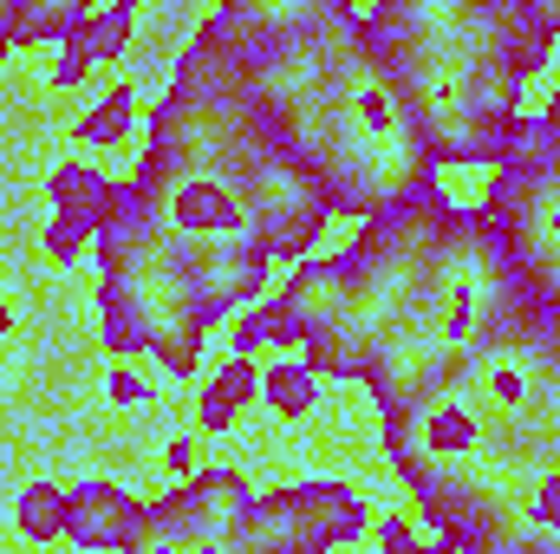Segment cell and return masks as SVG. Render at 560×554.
Wrapping results in <instances>:
<instances>
[{
  "label": "cell",
  "mask_w": 560,
  "mask_h": 554,
  "mask_svg": "<svg viewBox=\"0 0 560 554\" xmlns=\"http://www.w3.org/2000/svg\"><path fill=\"white\" fill-rule=\"evenodd\" d=\"M105 392H112V405H125V412H138V405H150V399H156L138 359H131V366H112V372H105Z\"/></svg>",
  "instance_id": "obj_21"
},
{
  "label": "cell",
  "mask_w": 560,
  "mask_h": 554,
  "mask_svg": "<svg viewBox=\"0 0 560 554\" xmlns=\"http://www.w3.org/2000/svg\"><path fill=\"white\" fill-rule=\"evenodd\" d=\"M385 509L352 476H293L255 489L235 554H359L378 535Z\"/></svg>",
  "instance_id": "obj_4"
},
{
  "label": "cell",
  "mask_w": 560,
  "mask_h": 554,
  "mask_svg": "<svg viewBox=\"0 0 560 554\" xmlns=\"http://www.w3.org/2000/svg\"><path fill=\"white\" fill-rule=\"evenodd\" d=\"M372 554H450V549H436V542H423L418 529H411V516H398V509H385V522H378V535H372Z\"/></svg>",
  "instance_id": "obj_20"
},
{
  "label": "cell",
  "mask_w": 560,
  "mask_h": 554,
  "mask_svg": "<svg viewBox=\"0 0 560 554\" xmlns=\"http://www.w3.org/2000/svg\"><path fill=\"white\" fill-rule=\"evenodd\" d=\"M156 470H163V483H189V476L202 470V437H196V430H176V437H163V450H156Z\"/></svg>",
  "instance_id": "obj_19"
},
{
  "label": "cell",
  "mask_w": 560,
  "mask_h": 554,
  "mask_svg": "<svg viewBox=\"0 0 560 554\" xmlns=\"http://www.w3.org/2000/svg\"><path fill=\"white\" fill-rule=\"evenodd\" d=\"M0 333H13V300H0Z\"/></svg>",
  "instance_id": "obj_25"
},
{
  "label": "cell",
  "mask_w": 560,
  "mask_h": 554,
  "mask_svg": "<svg viewBox=\"0 0 560 554\" xmlns=\"http://www.w3.org/2000/svg\"><path fill=\"white\" fill-rule=\"evenodd\" d=\"M319 405H326V379L300 353L261 359V412L275 417V424H313Z\"/></svg>",
  "instance_id": "obj_12"
},
{
  "label": "cell",
  "mask_w": 560,
  "mask_h": 554,
  "mask_svg": "<svg viewBox=\"0 0 560 554\" xmlns=\"http://www.w3.org/2000/svg\"><path fill=\"white\" fill-rule=\"evenodd\" d=\"M280 300L293 307V326H300V346H326L339 326H346V300H352V235L319 255H306L300 268L280 275Z\"/></svg>",
  "instance_id": "obj_7"
},
{
  "label": "cell",
  "mask_w": 560,
  "mask_h": 554,
  "mask_svg": "<svg viewBox=\"0 0 560 554\" xmlns=\"http://www.w3.org/2000/svg\"><path fill=\"white\" fill-rule=\"evenodd\" d=\"M143 118H150V105H143L138 72H112L92 92V105L72 118V150H98V157H118V170H131L143 143Z\"/></svg>",
  "instance_id": "obj_10"
},
{
  "label": "cell",
  "mask_w": 560,
  "mask_h": 554,
  "mask_svg": "<svg viewBox=\"0 0 560 554\" xmlns=\"http://www.w3.org/2000/svg\"><path fill=\"white\" fill-rule=\"evenodd\" d=\"M92 280H105L131 307V320H138V333H143V359L176 392H196V379H202V366H209V353L222 339V320L209 313L189 262L143 222L138 209L125 216V229L98 235Z\"/></svg>",
  "instance_id": "obj_3"
},
{
  "label": "cell",
  "mask_w": 560,
  "mask_h": 554,
  "mask_svg": "<svg viewBox=\"0 0 560 554\" xmlns=\"http://www.w3.org/2000/svg\"><path fill=\"white\" fill-rule=\"evenodd\" d=\"M535 516H541V529H555V535H560V470L535 489Z\"/></svg>",
  "instance_id": "obj_23"
},
{
  "label": "cell",
  "mask_w": 560,
  "mask_h": 554,
  "mask_svg": "<svg viewBox=\"0 0 560 554\" xmlns=\"http://www.w3.org/2000/svg\"><path fill=\"white\" fill-rule=\"evenodd\" d=\"M255 405H261V359L215 346L209 366H202V379H196V392H189V430L202 443H229L248 424Z\"/></svg>",
  "instance_id": "obj_9"
},
{
  "label": "cell",
  "mask_w": 560,
  "mask_h": 554,
  "mask_svg": "<svg viewBox=\"0 0 560 554\" xmlns=\"http://www.w3.org/2000/svg\"><path fill=\"white\" fill-rule=\"evenodd\" d=\"M39 249H46V262L52 268H79L98 242L79 229V222H66V216H46V229H39Z\"/></svg>",
  "instance_id": "obj_18"
},
{
  "label": "cell",
  "mask_w": 560,
  "mask_h": 554,
  "mask_svg": "<svg viewBox=\"0 0 560 554\" xmlns=\"http://www.w3.org/2000/svg\"><path fill=\"white\" fill-rule=\"evenodd\" d=\"M476 320H482V275L463 262V268H450V280H443V300H436V346H443V353L469 346Z\"/></svg>",
  "instance_id": "obj_15"
},
{
  "label": "cell",
  "mask_w": 560,
  "mask_h": 554,
  "mask_svg": "<svg viewBox=\"0 0 560 554\" xmlns=\"http://www.w3.org/2000/svg\"><path fill=\"white\" fill-rule=\"evenodd\" d=\"M150 529V503L125 489L118 476H85L72 483L66 503V549L72 554H138Z\"/></svg>",
  "instance_id": "obj_6"
},
{
  "label": "cell",
  "mask_w": 560,
  "mask_h": 554,
  "mask_svg": "<svg viewBox=\"0 0 560 554\" xmlns=\"http://www.w3.org/2000/svg\"><path fill=\"white\" fill-rule=\"evenodd\" d=\"M66 503H72V489L52 476H33L13 496V529H20V542H33V554L66 549Z\"/></svg>",
  "instance_id": "obj_14"
},
{
  "label": "cell",
  "mask_w": 560,
  "mask_h": 554,
  "mask_svg": "<svg viewBox=\"0 0 560 554\" xmlns=\"http://www.w3.org/2000/svg\"><path fill=\"white\" fill-rule=\"evenodd\" d=\"M489 399H495L502 412H515V405L528 399V379H522L515 366H495V372H489Z\"/></svg>",
  "instance_id": "obj_22"
},
{
  "label": "cell",
  "mask_w": 560,
  "mask_h": 554,
  "mask_svg": "<svg viewBox=\"0 0 560 554\" xmlns=\"http://www.w3.org/2000/svg\"><path fill=\"white\" fill-rule=\"evenodd\" d=\"M255 92L319 176L332 216H398L430 203V150L359 7H222Z\"/></svg>",
  "instance_id": "obj_1"
},
{
  "label": "cell",
  "mask_w": 560,
  "mask_h": 554,
  "mask_svg": "<svg viewBox=\"0 0 560 554\" xmlns=\"http://www.w3.org/2000/svg\"><path fill=\"white\" fill-rule=\"evenodd\" d=\"M548 229H555V242H560V216H548Z\"/></svg>",
  "instance_id": "obj_26"
},
{
  "label": "cell",
  "mask_w": 560,
  "mask_h": 554,
  "mask_svg": "<svg viewBox=\"0 0 560 554\" xmlns=\"http://www.w3.org/2000/svg\"><path fill=\"white\" fill-rule=\"evenodd\" d=\"M365 20L430 157L443 163L509 157V143L528 131L522 118L528 99L495 72L482 7H378Z\"/></svg>",
  "instance_id": "obj_2"
},
{
  "label": "cell",
  "mask_w": 560,
  "mask_h": 554,
  "mask_svg": "<svg viewBox=\"0 0 560 554\" xmlns=\"http://www.w3.org/2000/svg\"><path fill=\"white\" fill-rule=\"evenodd\" d=\"M248 503H255V470H248L242 457H209L189 483H170L163 496H150V529H143V535L235 542Z\"/></svg>",
  "instance_id": "obj_5"
},
{
  "label": "cell",
  "mask_w": 560,
  "mask_h": 554,
  "mask_svg": "<svg viewBox=\"0 0 560 554\" xmlns=\"http://www.w3.org/2000/svg\"><path fill=\"white\" fill-rule=\"evenodd\" d=\"M418 437L430 457H469L482 437V417H469V405H456V399H430L418 417Z\"/></svg>",
  "instance_id": "obj_16"
},
{
  "label": "cell",
  "mask_w": 560,
  "mask_h": 554,
  "mask_svg": "<svg viewBox=\"0 0 560 554\" xmlns=\"http://www.w3.org/2000/svg\"><path fill=\"white\" fill-rule=\"evenodd\" d=\"M92 7L85 0H20V13H13V39L20 46H66L72 39V26L85 20Z\"/></svg>",
  "instance_id": "obj_17"
},
{
  "label": "cell",
  "mask_w": 560,
  "mask_h": 554,
  "mask_svg": "<svg viewBox=\"0 0 560 554\" xmlns=\"http://www.w3.org/2000/svg\"><path fill=\"white\" fill-rule=\"evenodd\" d=\"M46 203H52V216L79 222L98 242V235L125 229V216H131V170H105L92 157H66L46 176Z\"/></svg>",
  "instance_id": "obj_8"
},
{
  "label": "cell",
  "mask_w": 560,
  "mask_h": 554,
  "mask_svg": "<svg viewBox=\"0 0 560 554\" xmlns=\"http://www.w3.org/2000/svg\"><path fill=\"white\" fill-rule=\"evenodd\" d=\"M222 346H229V353H248V359L300 353V326H293V307L280 300V287L268 293V300H255V307L229 313V326H222Z\"/></svg>",
  "instance_id": "obj_13"
},
{
  "label": "cell",
  "mask_w": 560,
  "mask_h": 554,
  "mask_svg": "<svg viewBox=\"0 0 560 554\" xmlns=\"http://www.w3.org/2000/svg\"><path fill=\"white\" fill-rule=\"evenodd\" d=\"M138 46V7H98L72 26L66 46H52V92H85L98 66H118Z\"/></svg>",
  "instance_id": "obj_11"
},
{
  "label": "cell",
  "mask_w": 560,
  "mask_h": 554,
  "mask_svg": "<svg viewBox=\"0 0 560 554\" xmlns=\"http://www.w3.org/2000/svg\"><path fill=\"white\" fill-rule=\"evenodd\" d=\"M13 13H20V0H0V72H7V59L20 53V39H13Z\"/></svg>",
  "instance_id": "obj_24"
}]
</instances>
